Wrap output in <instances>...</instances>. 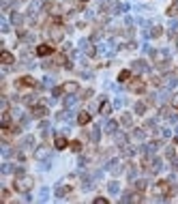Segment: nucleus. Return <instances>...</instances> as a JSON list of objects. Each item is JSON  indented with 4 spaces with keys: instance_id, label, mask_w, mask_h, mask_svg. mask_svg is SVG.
Wrapping results in <instances>:
<instances>
[{
    "instance_id": "obj_18",
    "label": "nucleus",
    "mask_w": 178,
    "mask_h": 204,
    "mask_svg": "<svg viewBox=\"0 0 178 204\" xmlns=\"http://www.w3.org/2000/svg\"><path fill=\"white\" fill-rule=\"evenodd\" d=\"M176 43H178V41H176Z\"/></svg>"
},
{
    "instance_id": "obj_5",
    "label": "nucleus",
    "mask_w": 178,
    "mask_h": 204,
    "mask_svg": "<svg viewBox=\"0 0 178 204\" xmlns=\"http://www.w3.org/2000/svg\"><path fill=\"white\" fill-rule=\"evenodd\" d=\"M92 118H90V114H88V112H80V116H77V123L80 125H88Z\"/></svg>"
},
{
    "instance_id": "obj_8",
    "label": "nucleus",
    "mask_w": 178,
    "mask_h": 204,
    "mask_svg": "<svg viewBox=\"0 0 178 204\" xmlns=\"http://www.w3.org/2000/svg\"><path fill=\"white\" fill-rule=\"evenodd\" d=\"M129 77H131V73H129V71H120V75H118V80H120V82L129 80Z\"/></svg>"
},
{
    "instance_id": "obj_6",
    "label": "nucleus",
    "mask_w": 178,
    "mask_h": 204,
    "mask_svg": "<svg viewBox=\"0 0 178 204\" xmlns=\"http://www.w3.org/2000/svg\"><path fill=\"white\" fill-rule=\"evenodd\" d=\"M64 90H67V93H75V90H77V84H75V82H67Z\"/></svg>"
},
{
    "instance_id": "obj_12",
    "label": "nucleus",
    "mask_w": 178,
    "mask_h": 204,
    "mask_svg": "<svg viewBox=\"0 0 178 204\" xmlns=\"http://www.w3.org/2000/svg\"><path fill=\"white\" fill-rule=\"evenodd\" d=\"M71 148H73L75 153H80V150H82V144H80V142H73V144H71Z\"/></svg>"
},
{
    "instance_id": "obj_7",
    "label": "nucleus",
    "mask_w": 178,
    "mask_h": 204,
    "mask_svg": "<svg viewBox=\"0 0 178 204\" xmlns=\"http://www.w3.org/2000/svg\"><path fill=\"white\" fill-rule=\"evenodd\" d=\"M2 62H5V64H11V62H13V54L5 52V54H2Z\"/></svg>"
},
{
    "instance_id": "obj_15",
    "label": "nucleus",
    "mask_w": 178,
    "mask_h": 204,
    "mask_svg": "<svg viewBox=\"0 0 178 204\" xmlns=\"http://www.w3.org/2000/svg\"><path fill=\"white\" fill-rule=\"evenodd\" d=\"M159 35H161V28H152V35H150V37H159Z\"/></svg>"
},
{
    "instance_id": "obj_16",
    "label": "nucleus",
    "mask_w": 178,
    "mask_h": 204,
    "mask_svg": "<svg viewBox=\"0 0 178 204\" xmlns=\"http://www.w3.org/2000/svg\"><path fill=\"white\" fill-rule=\"evenodd\" d=\"M13 24H21V17L19 15H13Z\"/></svg>"
},
{
    "instance_id": "obj_4",
    "label": "nucleus",
    "mask_w": 178,
    "mask_h": 204,
    "mask_svg": "<svg viewBox=\"0 0 178 204\" xmlns=\"http://www.w3.org/2000/svg\"><path fill=\"white\" fill-rule=\"evenodd\" d=\"M32 114L35 116H45L47 114V107L45 105H32Z\"/></svg>"
},
{
    "instance_id": "obj_14",
    "label": "nucleus",
    "mask_w": 178,
    "mask_h": 204,
    "mask_svg": "<svg viewBox=\"0 0 178 204\" xmlns=\"http://www.w3.org/2000/svg\"><path fill=\"white\" fill-rule=\"evenodd\" d=\"M172 107H176V110H178V93L172 97Z\"/></svg>"
},
{
    "instance_id": "obj_10",
    "label": "nucleus",
    "mask_w": 178,
    "mask_h": 204,
    "mask_svg": "<svg viewBox=\"0 0 178 204\" xmlns=\"http://www.w3.org/2000/svg\"><path fill=\"white\" fill-rule=\"evenodd\" d=\"M120 123H122V125H131V116H129V114H122Z\"/></svg>"
},
{
    "instance_id": "obj_9",
    "label": "nucleus",
    "mask_w": 178,
    "mask_h": 204,
    "mask_svg": "<svg viewBox=\"0 0 178 204\" xmlns=\"http://www.w3.org/2000/svg\"><path fill=\"white\" fill-rule=\"evenodd\" d=\"M64 146H67V140H64V138H58V140H56V148H64Z\"/></svg>"
},
{
    "instance_id": "obj_17",
    "label": "nucleus",
    "mask_w": 178,
    "mask_h": 204,
    "mask_svg": "<svg viewBox=\"0 0 178 204\" xmlns=\"http://www.w3.org/2000/svg\"><path fill=\"white\" fill-rule=\"evenodd\" d=\"M116 129V123H107V131H114Z\"/></svg>"
},
{
    "instance_id": "obj_13",
    "label": "nucleus",
    "mask_w": 178,
    "mask_h": 204,
    "mask_svg": "<svg viewBox=\"0 0 178 204\" xmlns=\"http://www.w3.org/2000/svg\"><path fill=\"white\" fill-rule=\"evenodd\" d=\"M45 153H47V150H45V146H43V148H39V150H37V157H39V159H43Z\"/></svg>"
},
{
    "instance_id": "obj_1",
    "label": "nucleus",
    "mask_w": 178,
    "mask_h": 204,
    "mask_svg": "<svg viewBox=\"0 0 178 204\" xmlns=\"http://www.w3.org/2000/svg\"><path fill=\"white\" fill-rule=\"evenodd\" d=\"M32 183H35V180H32L30 176L19 174V176H17V180H15V187H17V191H28V189L32 187Z\"/></svg>"
},
{
    "instance_id": "obj_2",
    "label": "nucleus",
    "mask_w": 178,
    "mask_h": 204,
    "mask_svg": "<svg viewBox=\"0 0 178 204\" xmlns=\"http://www.w3.org/2000/svg\"><path fill=\"white\" fill-rule=\"evenodd\" d=\"M152 58H155V62L159 64V62H167V58H170V56H167L165 52H155V54H152Z\"/></svg>"
},
{
    "instance_id": "obj_11",
    "label": "nucleus",
    "mask_w": 178,
    "mask_h": 204,
    "mask_svg": "<svg viewBox=\"0 0 178 204\" xmlns=\"http://www.w3.org/2000/svg\"><path fill=\"white\" fill-rule=\"evenodd\" d=\"M135 112H137V114H144V112H146V105H144V103H137V105H135Z\"/></svg>"
},
{
    "instance_id": "obj_3",
    "label": "nucleus",
    "mask_w": 178,
    "mask_h": 204,
    "mask_svg": "<svg viewBox=\"0 0 178 204\" xmlns=\"http://www.w3.org/2000/svg\"><path fill=\"white\" fill-rule=\"evenodd\" d=\"M52 54V48L49 45H39L37 48V56H49Z\"/></svg>"
}]
</instances>
